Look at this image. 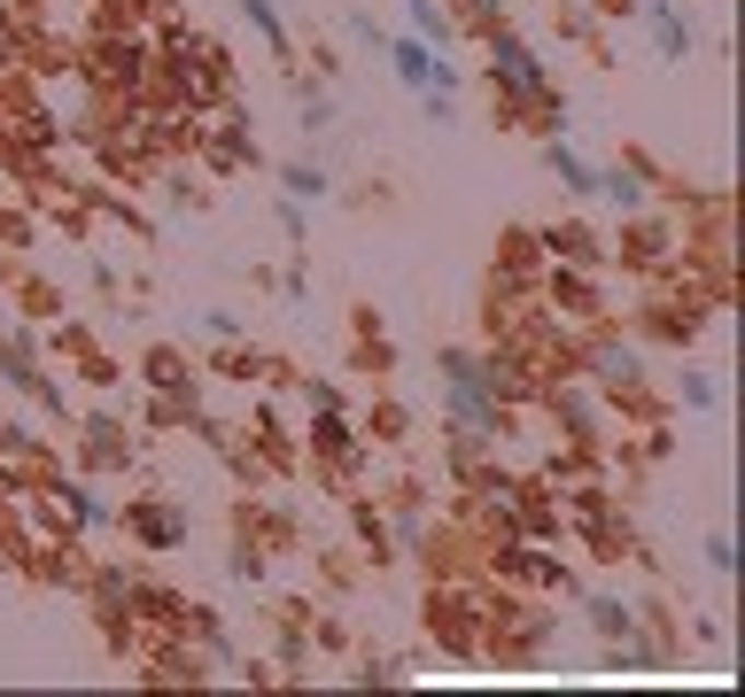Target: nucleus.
Returning a JSON list of instances; mask_svg holds the SVG:
<instances>
[{"label":"nucleus","instance_id":"nucleus-15","mask_svg":"<svg viewBox=\"0 0 745 697\" xmlns=\"http://www.w3.org/2000/svg\"><path fill=\"white\" fill-rule=\"evenodd\" d=\"M303 125H335V102H326V85H303Z\"/></svg>","mask_w":745,"mask_h":697},{"label":"nucleus","instance_id":"nucleus-1","mask_svg":"<svg viewBox=\"0 0 745 697\" xmlns=\"http://www.w3.org/2000/svg\"><path fill=\"white\" fill-rule=\"evenodd\" d=\"M489 85H497V102H505V125H559L551 78L513 32H489Z\"/></svg>","mask_w":745,"mask_h":697},{"label":"nucleus","instance_id":"nucleus-14","mask_svg":"<svg viewBox=\"0 0 745 697\" xmlns=\"http://www.w3.org/2000/svg\"><path fill=\"white\" fill-rule=\"evenodd\" d=\"M373 434H381V442H396V434H404V411H396V403H373V411H365V442H373Z\"/></svg>","mask_w":745,"mask_h":697},{"label":"nucleus","instance_id":"nucleus-4","mask_svg":"<svg viewBox=\"0 0 745 697\" xmlns=\"http://www.w3.org/2000/svg\"><path fill=\"white\" fill-rule=\"evenodd\" d=\"M78 450H86V465H94V473L132 465V442L117 434V418H109V411H86V418H78Z\"/></svg>","mask_w":745,"mask_h":697},{"label":"nucleus","instance_id":"nucleus-10","mask_svg":"<svg viewBox=\"0 0 745 697\" xmlns=\"http://www.w3.org/2000/svg\"><path fill=\"white\" fill-rule=\"evenodd\" d=\"M148 380L163 395H187V365H179V349H148Z\"/></svg>","mask_w":745,"mask_h":697},{"label":"nucleus","instance_id":"nucleus-6","mask_svg":"<svg viewBox=\"0 0 745 697\" xmlns=\"http://www.w3.org/2000/svg\"><path fill=\"white\" fill-rule=\"evenodd\" d=\"M435 62H443V55H435L428 39H388V70L411 85V94H435Z\"/></svg>","mask_w":745,"mask_h":697},{"label":"nucleus","instance_id":"nucleus-7","mask_svg":"<svg viewBox=\"0 0 745 697\" xmlns=\"http://www.w3.org/2000/svg\"><path fill=\"white\" fill-rule=\"evenodd\" d=\"M544 163L559 170V179H567V194H598V170H591L583 155H574L567 140H551V147H544Z\"/></svg>","mask_w":745,"mask_h":697},{"label":"nucleus","instance_id":"nucleus-17","mask_svg":"<svg viewBox=\"0 0 745 697\" xmlns=\"http://www.w3.org/2000/svg\"><path fill=\"white\" fill-rule=\"evenodd\" d=\"M707 566H714V574H730V566H737V551H730V535H707Z\"/></svg>","mask_w":745,"mask_h":697},{"label":"nucleus","instance_id":"nucleus-12","mask_svg":"<svg viewBox=\"0 0 745 697\" xmlns=\"http://www.w3.org/2000/svg\"><path fill=\"white\" fill-rule=\"evenodd\" d=\"M404 9H411V32H435V39H451V9H443V0H404Z\"/></svg>","mask_w":745,"mask_h":697},{"label":"nucleus","instance_id":"nucleus-13","mask_svg":"<svg viewBox=\"0 0 745 697\" xmlns=\"http://www.w3.org/2000/svg\"><path fill=\"white\" fill-rule=\"evenodd\" d=\"M598 194H614L621 210H644V179H629V170H606V179H598Z\"/></svg>","mask_w":745,"mask_h":697},{"label":"nucleus","instance_id":"nucleus-5","mask_svg":"<svg viewBox=\"0 0 745 697\" xmlns=\"http://www.w3.org/2000/svg\"><path fill=\"white\" fill-rule=\"evenodd\" d=\"M583 365H591V380H598L606 395H621V388L637 395V380H644V365H637V349H629V341H591V349H583Z\"/></svg>","mask_w":745,"mask_h":697},{"label":"nucleus","instance_id":"nucleus-16","mask_svg":"<svg viewBox=\"0 0 745 697\" xmlns=\"http://www.w3.org/2000/svg\"><path fill=\"white\" fill-rule=\"evenodd\" d=\"M684 403H691V411H707V403H714V380H707V373H691V380H684Z\"/></svg>","mask_w":745,"mask_h":697},{"label":"nucleus","instance_id":"nucleus-11","mask_svg":"<svg viewBox=\"0 0 745 697\" xmlns=\"http://www.w3.org/2000/svg\"><path fill=\"white\" fill-rule=\"evenodd\" d=\"M280 179H288V194H326V187H335V179H326V163H311V155L280 163Z\"/></svg>","mask_w":745,"mask_h":697},{"label":"nucleus","instance_id":"nucleus-9","mask_svg":"<svg viewBox=\"0 0 745 697\" xmlns=\"http://www.w3.org/2000/svg\"><path fill=\"white\" fill-rule=\"evenodd\" d=\"M544 248H551V256H567V264H598L591 225H551V233H544Z\"/></svg>","mask_w":745,"mask_h":697},{"label":"nucleus","instance_id":"nucleus-2","mask_svg":"<svg viewBox=\"0 0 745 697\" xmlns=\"http://www.w3.org/2000/svg\"><path fill=\"white\" fill-rule=\"evenodd\" d=\"M86 70H94L102 94H140V85H148V39L140 32H102L94 55H86Z\"/></svg>","mask_w":745,"mask_h":697},{"label":"nucleus","instance_id":"nucleus-3","mask_svg":"<svg viewBox=\"0 0 745 697\" xmlns=\"http://www.w3.org/2000/svg\"><path fill=\"white\" fill-rule=\"evenodd\" d=\"M125 535H140L148 551H179L187 543V511L163 504V496H132L125 504Z\"/></svg>","mask_w":745,"mask_h":697},{"label":"nucleus","instance_id":"nucleus-8","mask_svg":"<svg viewBox=\"0 0 745 697\" xmlns=\"http://www.w3.org/2000/svg\"><path fill=\"white\" fill-rule=\"evenodd\" d=\"M591 604V628L606 636V643H621V636H637V613H629V604L621 596H583Z\"/></svg>","mask_w":745,"mask_h":697}]
</instances>
